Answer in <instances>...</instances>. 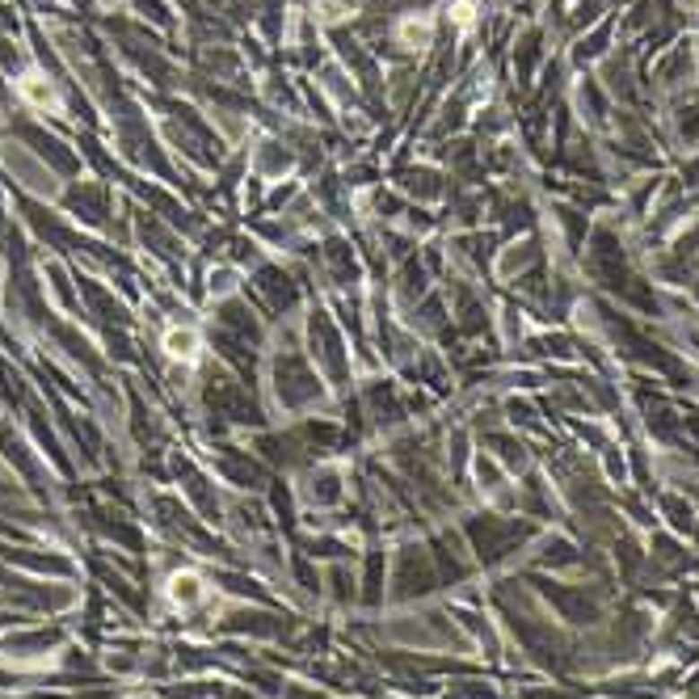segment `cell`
Returning a JSON list of instances; mask_svg holds the SVG:
<instances>
[{
    "label": "cell",
    "mask_w": 699,
    "mask_h": 699,
    "mask_svg": "<svg viewBox=\"0 0 699 699\" xmlns=\"http://www.w3.org/2000/svg\"><path fill=\"white\" fill-rule=\"evenodd\" d=\"M169 599H173V607L190 611V607H198V603L211 599V590L203 586V577L198 573H173V581H169Z\"/></svg>",
    "instance_id": "6da1fadb"
},
{
    "label": "cell",
    "mask_w": 699,
    "mask_h": 699,
    "mask_svg": "<svg viewBox=\"0 0 699 699\" xmlns=\"http://www.w3.org/2000/svg\"><path fill=\"white\" fill-rule=\"evenodd\" d=\"M17 93L26 97V101H34L39 110H47V106H51V110H59V101H56V89H51V84H47V81H42L39 72H26V76L17 81Z\"/></svg>",
    "instance_id": "7a4b0ae2"
},
{
    "label": "cell",
    "mask_w": 699,
    "mask_h": 699,
    "mask_svg": "<svg viewBox=\"0 0 699 699\" xmlns=\"http://www.w3.org/2000/svg\"><path fill=\"white\" fill-rule=\"evenodd\" d=\"M165 350H169V358H178V363H194V358H198V333L194 329H169L165 333Z\"/></svg>",
    "instance_id": "3957f363"
},
{
    "label": "cell",
    "mask_w": 699,
    "mask_h": 699,
    "mask_svg": "<svg viewBox=\"0 0 699 699\" xmlns=\"http://www.w3.org/2000/svg\"><path fill=\"white\" fill-rule=\"evenodd\" d=\"M400 39H405V47H425V42H430V22H422V26H417V22H405V26H400Z\"/></svg>",
    "instance_id": "277c9868"
}]
</instances>
